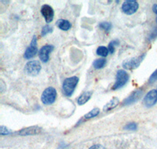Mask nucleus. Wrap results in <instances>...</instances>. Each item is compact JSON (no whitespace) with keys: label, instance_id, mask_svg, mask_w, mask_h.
Instances as JSON below:
<instances>
[{"label":"nucleus","instance_id":"6ab92c4d","mask_svg":"<svg viewBox=\"0 0 157 149\" xmlns=\"http://www.w3.org/2000/svg\"><path fill=\"white\" fill-rule=\"evenodd\" d=\"M99 27H100L101 29H103V30L107 31L108 32V31H109L112 29L113 25H112V24H111L110 22H102V23H101L100 25H99Z\"/></svg>","mask_w":157,"mask_h":149},{"label":"nucleus","instance_id":"393cba45","mask_svg":"<svg viewBox=\"0 0 157 149\" xmlns=\"http://www.w3.org/2000/svg\"><path fill=\"white\" fill-rule=\"evenodd\" d=\"M89 149H105L103 146L100 145V144H95V145L91 146Z\"/></svg>","mask_w":157,"mask_h":149},{"label":"nucleus","instance_id":"aec40b11","mask_svg":"<svg viewBox=\"0 0 157 149\" xmlns=\"http://www.w3.org/2000/svg\"><path fill=\"white\" fill-rule=\"evenodd\" d=\"M119 44H120V43H119L117 40H114V41L111 42V43L109 44V47H108L109 52H110L111 53H114V52H115V47H116V46H118Z\"/></svg>","mask_w":157,"mask_h":149},{"label":"nucleus","instance_id":"6e6552de","mask_svg":"<svg viewBox=\"0 0 157 149\" xmlns=\"http://www.w3.org/2000/svg\"><path fill=\"white\" fill-rule=\"evenodd\" d=\"M54 50V46L46 45L43 46L39 52V57L43 63H47L50 58V53Z\"/></svg>","mask_w":157,"mask_h":149},{"label":"nucleus","instance_id":"f03ea898","mask_svg":"<svg viewBox=\"0 0 157 149\" xmlns=\"http://www.w3.org/2000/svg\"><path fill=\"white\" fill-rule=\"evenodd\" d=\"M57 91L54 87H48L43 91L41 96V101L44 105H50L54 103L57 98Z\"/></svg>","mask_w":157,"mask_h":149},{"label":"nucleus","instance_id":"7ed1b4c3","mask_svg":"<svg viewBox=\"0 0 157 149\" xmlns=\"http://www.w3.org/2000/svg\"><path fill=\"white\" fill-rule=\"evenodd\" d=\"M129 80V74L124 70H119L116 73V82L113 85V90H118L122 88Z\"/></svg>","mask_w":157,"mask_h":149},{"label":"nucleus","instance_id":"0eeeda50","mask_svg":"<svg viewBox=\"0 0 157 149\" xmlns=\"http://www.w3.org/2000/svg\"><path fill=\"white\" fill-rule=\"evenodd\" d=\"M38 53V48H37V38H36V36H34L33 39H32V42H31L30 46H29L26 50L25 53V55H24V57L25 59H29L32 58L34 57Z\"/></svg>","mask_w":157,"mask_h":149},{"label":"nucleus","instance_id":"5701e85b","mask_svg":"<svg viewBox=\"0 0 157 149\" xmlns=\"http://www.w3.org/2000/svg\"><path fill=\"white\" fill-rule=\"evenodd\" d=\"M10 133V131L8 130L7 128L3 126H0V134L1 135H7Z\"/></svg>","mask_w":157,"mask_h":149},{"label":"nucleus","instance_id":"20e7f679","mask_svg":"<svg viewBox=\"0 0 157 149\" xmlns=\"http://www.w3.org/2000/svg\"><path fill=\"white\" fill-rule=\"evenodd\" d=\"M41 71V64L38 60H31L25 67V73L30 76H36Z\"/></svg>","mask_w":157,"mask_h":149},{"label":"nucleus","instance_id":"9d476101","mask_svg":"<svg viewBox=\"0 0 157 149\" xmlns=\"http://www.w3.org/2000/svg\"><path fill=\"white\" fill-rule=\"evenodd\" d=\"M41 13L47 24L50 23L54 20V12L53 8L50 6L43 5L41 8Z\"/></svg>","mask_w":157,"mask_h":149},{"label":"nucleus","instance_id":"f257e3e1","mask_svg":"<svg viewBox=\"0 0 157 149\" xmlns=\"http://www.w3.org/2000/svg\"><path fill=\"white\" fill-rule=\"evenodd\" d=\"M78 82V78L76 76H72L70 77V78H65L64 82H63L62 86V89L64 94L68 97L71 96V94H73Z\"/></svg>","mask_w":157,"mask_h":149},{"label":"nucleus","instance_id":"f8f14e48","mask_svg":"<svg viewBox=\"0 0 157 149\" xmlns=\"http://www.w3.org/2000/svg\"><path fill=\"white\" fill-rule=\"evenodd\" d=\"M41 128L39 126H30V127L25 128L21 131L18 132V134L21 136H29V135H34L40 133Z\"/></svg>","mask_w":157,"mask_h":149},{"label":"nucleus","instance_id":"f3484780","mask_svg":"<svg viewBox=\"0 0 157 149\" xmlns=\"http://www.w3.org/2000/svg\"><path fill=\"white\" fill-rule=\"evenodd\" d=\"M99 112H100L99 108H94V109L91 110L90 112H88L87 114H86V115L83 116L84 119H85V120H87V119H92V118H94V117H95V116H98V114H99Z\"/></svg>","mask_w":157,"mask_h":149},{"label":"nucleus","instance_id":"dca6fc26","mask_svg":"<svg viewBox=\"0 0 157 149\" xmlns=\"http://www.w3.org/2000/svg\"><path fill=\"white\" fill-rule=\"evenodd\" d=\"M106 62L107 61H106L105 59H97L96 60H94V62L93 63V65L94 67V68H96V69H101V68L105 67V65L106 64Z\"/></svg>","mask_w":157,"mask_h":149},{"label":"nucleus","instance_id":"4468645a","mask_svg":"<svg viewBox=\"0 0 157 149\" xmlns=\"http://www.w3.org/2000/svg\"><path fill=\"white\" fill-rule=\"evenodd\" d=\"M57 26L63 31H68L71 29V23L68 21L64 19H60L57 21Z\"/></svg>","mask_w":157,"mask_h":149},{"label":"nucleus","instance_id":"39448f33","mask_svg":"<svg viewBox=\"0 0 157 149\" xmlns=\"http://www.w3.org/2000/svg\"><path fill=\"white\" fill-rule=\"evenodd\" d=\"M139 4L135 0H127L122 5V10L127 15H132L137 12Z\"/></svg>","mask_w":157,"mask_h":149},{"label":"nucleus","instance_id":"4be33fe9","mask_svg":"<svg viewBox=\"0 0 157 149\" xmlns=\"http://www.w3.org/2000/svg\"><path fill=\"white\" fill-rule=\"evenodd\" d=\"M137 123H130L124 126V129L127 130H137Z\"/></svg>","mask_w":157,"mask_h":149},{"label":"nucleus","instance_id":"ddd939ff","mask_svg":"<svg viewBox=\"0 0 157 149\" xmlns=\"http://www.w3.org/2000/svg\"><path fill=\"white\" fill-rule=\"evenodd\" d=\"M92 94H93V92L92 91H87V92H85L83 94H82L79 96V97L78 98V105H82L84 104H86L90 99L91 96H92Z\"/></svg>","mask_w":157,"mask_h":149},{"label":"nucleus","instance_id":"a878e982","mask_svg":"<svg viewBox=\"0 0 157 149\" xmlns=\"http://www.w3.org/2000/svg\"><path fill=\"white\" fill-rule=\"evenodd\" d=\"M152 10H153V12L157 15V4L153 5V6H152ZM156 22H157V17H156Z\"/></svg>","mask_w":157,"mask_h":149},{"label":"nucleus","instance_id":"412c9836","mask_svg":"<svg viewBox=\"0 0 157 149\" xmlns=\"http://www.w3.org/2000/svg\"><path fill=\"white\" fill-rule=\"evenodd\" d=\"M53 32V28L51 26H49V25H46L43 28V30L41 32L42 36H45L47 34L50 33V32Z\"/></svg>","mask_w":157,"mask_h":149},{"label":"nucleus","instance_id":"1a4fd4ad","mask_svg":"<svg viewBox=\"0 0 157 149\" xmlns=\"http://www.w3.org/2000/svg\"><path fill=\"white\" fill-rule=\"evenodd\" d=\"M157 102V90H152L145 95L144 98V104L146 107L150 108L152 107Z\"/></svg>","mask_w":157,"mask_h":149},{"label":"nucleus","instance_id":"423d86ee","mask_svg":"<svg viewBox=\"0 0 157 149\" xmlns=\"http://www.w3.org/2000/svg\"><path fill=\"white\" fill-rule=\"evenodd\" d=\"M145 53H143L139 57H136L134 58L130 59V60H127L125 62H123V66L124 68L128 70H133L137 68L138 66L140 65V64L141 63V61L143 60V59L145 58Z\"/></svg>","mask_w":157,"mask_h":149},{"label":"nucleus","instance_id":"a211bd4d","mask_svg":"<svg viewBox=\"0 0 157 149\" xmlns=\"http://www.w3.org/2000/svg\"><path fill=\"white\" fill-rule=\"evenodd\" d=\"M97 54L101 56V57H107L108 54H109V49L105 46H99L97 49Z\"/></svg>","mask_w":157,"mask_h":149},{"label":"nucleus","instance_id":"2eb2a0df","mask_svg":"<svg viewBox=\"0 0 157 149\" xmlns=\"http://www.w3.org/2000/svg\"><path fill=\"white\" fill-rule=\"evenodd\" d=\"M119 103H120V101H119L118 98L116 97L113 98V99L109 101V103L106 104V105L104 106L103 110L105 111V112H107V111H109V110H112V109L116 108V107L119 105Z\"/></svg>","mask_w":157,"mask_h":149},{"label":"nucleus","instance_id":"9b49d317","mask_svg":"<svg viewBox=\"0 0 157 149\" xmlns=\"http://www.w3.org/2000/svg\"><path fill=\"white\" fill-rule=\"evenodd\" d=\"M143 94V90L142 89H138L137 90L134 91L132 94H130V96L127 98L126 100H124L123 102V105H133L135 102H137L138 100L140 99Z\"/></svg>","mask_w":157,"mask_h":149},{"label":"nucleus","instance_id":"b1692460","mask_svg":"<svg viewBox=\"0 0 157 149\" xmlns=\"http://www.w3.org/2000/svg\"><path fill=\"white\" fill-rule=\"evenodd\" d=\"M156 80H157V69L155 70V71L152 73V75L150 76L148 82H149L150 83H152V82H154L155 81H156Z\"/></svg>","mask_w":157,"mask_h":149}]
</instances>
